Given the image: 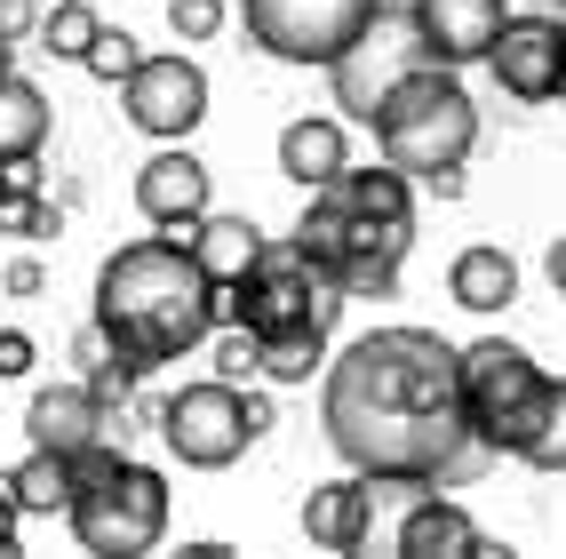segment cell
Wrapping results in <instances>:
<instances>
[{
  "label": "cell",
  "mask_w": 566,
  "mask_h": 559,
  "mask_svg": "<svg viewBox=\"0 0 566 559\" xmlns=\"http://www.w3.org/2000/svg\"><path fill=\"white\" fill-rule=\"evenodd\" d=\"M32 360H41V352H32V335L24 328H0V376H32Z\"/></svg>",
  "instance_id": "31"
},
{
  "label": "cell",
  "mask_w": 566,
  "mask_h": 559,
  "mask_svg": "<svg viewBox=\"0 0 566 559\" xmlns=\"http://www.w3.org/2000/svg\"><path fill=\"white\" fill-rule=\"evenodd\" d=\"M168 32L176 41H216L223 32V0H168Z\"/></svg>",
  "instance_id": "28"
},
{
  "label": "cell",
  "mask_w": 566,
  "mask_h": 559,
  "mask_svg": "<svg viewBox=\"0 0 566 559\" xmlns=\"http://www.w3.org/2000/svg\"><path fill=\"white\" fill-rule=\"evenodd\" d=\"M447 296H455L463 312H479V320H495V312H511L518 304V265L503 248H463L455 265H447Z\"/></svg>",
  "instance_id": "19"
},
{
  "label": "cell",
  "mask_w": 566,
  "mask_h": 559,
  "mask_svg": "<svg viewBox=\"0 0 566 559\" xmlns=\"http://www.w3.org/2000/svg\"><path fill=\"white\" fill-rule=\"evenodd\" d=\"M486 72L495 89L518 96V104H551L566 96V17H503L495 49H486Z\"/></svg>",
  "instance_id": "12"
},
{
  "label": "cell",
  "mask_w": 566,
  "mask_h": 559,
  "mask_svg": "<svg viewBox=\"0 0 566 559\" xmlns=\"http://www.w3.org/2000/svg\"><path fill=\"white\" fill-rule=\"evenodd\" d=\"M9 488H17V504H24V519H64L72 511V456H56V447H32V456L9 472Z\"/></svg>",
  "instance_id": "22"
},
{
  "label": "cell",
  "mask_w": 566,
  "mask_h": 559,
  "mask_svg": "<svg viewBox=\"0 0 566 559\" xmlns=\"http://www.w3.org/2000/svg\"><path fill=\"white\" fill-rule=\"evenodd\" d=\"M399 551L407 559H479L486 536L447 488H415V504L399 511Z\"/></svg>",
  "instance_id": "17"
},
{
  "label": "cell",
  "mask_w": 566,
  "mask_h": 559,
  "mask_svg": "<svg viewBox=\"0 0 566 559\" xmlns=\"http://www.w3.org/2000/svg\"><path fill=\"white\" fill-rule=\"evenodd\" d=\"M543 272H551V288H558V304H566V240H551V256H543Z\"/></svg>",
  "instance_id": "34"
},
{
  "label": "cell",
  "mask_w": 566,
  "mask_h": 559,
  "mask_svg": "<svg viewBox=\"0 0 566 559\" xmlns=\"http://www.w3.org/2000/svg\"><path fill=\"white\" fill-rule=\"evenodd\" d=\"M327 368V328H280L255 335V376L263 384H312Z\"/></svg>",
  "instance_id": "23"
},
{
  "label": "cell",
  "mask_w": 566,
  "mask_h": 559,
  "mask_svg": "<svg viewBox=\"0 0 566 559\" xmlns=\"http://www.w3.org/2000/svg\"><path fill=\"white\" fill-rule=\"evenodd\" d=\"M384 0H248V41L280 64H335Z\"/></svg>",
  "instance_id": "10"
},
{
  "label": "cell",
  "mask_w": 566,
  "mask_h": 559,
  "mask_svg": "<svg viewBox=\"0 0 566 559\" xmlns=\"http://www.w3.org/2000/svg\"><path fill=\"white\" fill-rule=\"evenodd\" d=\"M17 528H24V504H17V488H9V472H0V559L17 551Z\"/></svg>",
  "instance_id": "32"
},
{
  "label": "cell",
  "mask_w": 566,
  "mask_h": 559,
  "mask_svg": "<svg viewBox=\"0 0 566 559\" xmlns=\"http://www.w3.org/2000/svg\"><path fill=\"white\" fill-rule=\"evenodd\" d=\"M41 9L49 0H0V41H32V32H41Z\"/></svg>",
  "instance_id": "30"
},
{
  "label": "cell",
  "mask_w": 566,
  "mask_h": 559,
  "mask_svg": "<svg viewBox=\"0 0 566 559\" xmlns=\"http://www.w3.org/2000/svg\"><path fill=\"white\" fill-rule=\"evenodd\" d=\"M375 479L367 472H344V479H327V488H312L304 496V536H312V551H367V536H375Z\"/></svg>",
  "instance_id": "16"
},
{
  "label": "cell",
  "mask_w": 566,
  "mask_h": 559,
  "mask_svg": "<svg viewBox=\"0 0 566 559\" xmlns=\"http://www.w3.org/2000/svg\"><path fill=\"white\" fill-rule=\"evenodd\" d=\"M511 456L526 472H566V376L543 384V400H535V416H526V432H518Z\"/></svg>",
  "instance_id": "24"
},
{
  "label": "cell",
  "mask_w": 566,
  "mask_h": 559,
  "mask_svg": "<svg viewBox=\"0 0 566 559\" xmlns=\"http://www.w3.org/2000/svg\"><path fill=\"white\" fill-rule=\"evenodd\" d=\"M503 0H415V24H423V49L431 64H486V49H495L503 32Z\"/></svg>",
  "instance_id": "15"
},
{
  "label": "cell",
  "mask_w": 566,
  "mask_h": 559,
  "mask_svg": "<svg viewBox=\"0 0 566 559\" xmlns=\"http://www.w3.org/2000/svg\"><path fill=\"white\" fill-rule=\"evenodd\" d=\"M375 153H384L391 168H407L415 184H431L447 168H463L471 161V144H479V104L463 89V72L455 64H415L407 81L375 104Z\"/></svg>",
  "instance_id": "4"
},
{
  "label": "cell",
  "mask_w": 566,
  "mask_h": 559,
  "mask_svg": "<svg viewBox=\"0 0 566 559\" xmlns=\"http://www.w3.org/2000/svg\"><path fill=\"white\" fill-rule=\"evenodd\" d=\"M72 536L81 551H104V559H136L168 536V479L153 464H136L120 439H96L72 456Z\"/></svg>",
  "instance_id": "5"
},
{
  "label": "cell",
  "mask_w": 566,
  "mask_h": 559,
  "mask_svg": "<svg viewBox=\"0 0 566 559\" xmlns=\"http://www.w3.org/2000/svg\"><path fill=\"white\" fill-rule=\"evenodd\" d=\"M455 368H463L471 432L495 447V456H511L518 432H526V416H535V400H543V384H551V368L526 352V344H511V335H479V344H463Z\"/></svg>",
  "instance_id": "8"
},
{
  "label": "cell",
  "mask_w": 566,
  "mask_h": 559,
  "mask_svg": "<svg viewBox=\"0 0 566 559\" xmlns=\"http://www.w3.org/2000/svg\"><path fill=\"white\" fill-rule=\"evenodd\" d=\"M263 432H272V400L248 392V384H223V376L184 384V392L160 400V439L192 472H232Z\"/></svg>",
  "instance_id": "7"
},
{
  "label": "cell",
  "mask_w": 566,
  "mask_h": 559,
  "mask_svg": "<svg viewBox=\"0 0 566 559\" xmlns=\"http://www.w3.org/2000/svg\"><path fill=\"white\" fill-rule=\"evenodd\" d=\"M0 288H9V296H41V288H49V272L32 265V256H17V265L0 272Z\"/></svg>",
  "instance_id": "33"
},
{
  "label": "cell",
  "mask_w": 566,
  "mask_h": 559,
  "mask_svg": "<svg viewBox=\"0 0 566 559\" xmlns=\"http://www.w3.org/2000/svg\"><path fill=\"white\" fill-rule=\"evenodd\" d=\"M136 56H144V49H136V32H128V24H96V41H88L81 72H96L104 89H120L128 72H136Z\"/></svg>",
  "instance_id": "26"
},
{
  "label": "cell",
  "mask_w": 566,
  "mask_h": 559,
  "mask_svg": "<svg viewBox=\"0 0 566 559\" xmlns=\"http://www.w3.org/2000/svg\"><path fill=\"white\" fill-rule=\"evenodd\" d=\"M263 240H272V232H255L248 216H216V208L192 224V232H184V248L200 256V272H208L216 288H232V280L255 265V256H263Z\"/></svg>",
  "instance_id": "20"
},
{
  "label": "cell",
  "mask_w": 566,
  "mask_h": 559,
  "mask_svg": "<svg viewBox=\"0 0 566 559\" xmlns=\"http://www.w3.org/2000/svg\"><path fill=\"white\" fill-rule=\"evenodd\" d=\"M9 64H17V41H0V72H9Z\"/></svg>",
  "instance_id": "35"
},
{
  "label": "cell",
  "mask_w": 566,
  "mask_h": 559,
  "mask_svg": "<svg viewBox=\"0 0 566 559\" xmlns=\"http://www.w3.org/2000/svg\"><path fill=\"white\" fill-rule=\"evenodd\" d=\"M0 193H9V184H0Z\"/></svg>",
  "instance_id": "37"
},
{
  "label": "cell",
  "mask_w": 566,
  "mask_h": 559,
  "mask_svg": "<svg viewBox=\"0 0 566 559\" xmlns=\"http://www.w3.org/2000/svg\"><path fill=\"white\" fill-rule=\"evenodd\" d=\"M415 64H431L423 49V24H415V9H375L359 24V41L327 64L335 81V104H344V121H375V104H384Z\"/></svg>",
  "instance_id": "9"
},
{
  "label": "cell",
  "mask_w": 566,
  "mask_h": 559,
  "mask_svg": "<svg viewBox=\"0 0 566 559\" xmlns=\"http://www.w3.org/2000/svg\"><path fill=\"white\" fill-rule=\"evenodd\" d=\"M56 200L41 193V184H32V193H0V232H17V240H49L56 232Z\"/></svg>",
  "instance_id": "27"
},
{
  "label": "cell",
  "mask_w": 566,
  "mask_h": 559,
  "mask_svg": "<svg viewBox=\"0 0 566 559\" xmlns=\"http://www.w3.org/2000/svg\"><path fill=\"white\" fill-rule=\"evenodd\" d=\"M41 144H49V96L9 64L0 72V161H24V153L41 161Z\"/></svg>",
  "instance_id": "21"
},
{
  "label": "cell",
  "mask_w": 566,
  "mask_h": 559,
  "mask_svg": "<svg viewBox=\"0 0 566 559\" xmlns=\"http://www.w3.org/2000/svg\"><path fill=\"white\" fill-rule=\"evenodd\" d=\"M88 320L104 328L112 360H128L136 376H153V368L184 360L216 344V280L200 272V256L184 248L176 232H153V240H128L112 248L96 265V304Z\"/></svg>",
  "instance_id": "2"
},
{
  "label": "cell",
  "mask_w": 566,
  "mask_h": 559,
  "mask_svg": "<svg viewBox=\"0 0 566 559\" xmlns=\"http://www.w3.org/2000/svg\"><path fill=\"white\" fill-rule=\"evenodd\" d=\"M551 9H558V17H566V0H551Z\"/></svg>",
  "instance_id": "36"
},
{
  "label": "cell",
  "mask_w": 566,
  "mask_h": 559,
  "mask_svg": "<svg viewBox=\"0 0 566 559\" xmlns=\"http://www.w3.org/2000/svg\"><path fill=\"white\" fill-rule=\"evenodd\" d=\"M136 208H144V224H160V232H192V224L216 208V176H208V161L192 153V144H160L153 161L136 168Z\"/></svg>",
  "instance_id": "13"
},
{
  "label": "cell",
  "mask_w": 566,
  "mask_h": 559,
  "mask_svg": "<svg viewBox=\"0 0 566 559\" xmlns=\"http://www.w3.org/2000/svg\"><path fill=\"white\" fill-rule=\"evenodd\" d=\"M344 168H352V136H344V121H312V112H304V121L280 128V176H287V184H304V193H312V184L344 176Z\"/></svg>",
  "instance_id": "18"
},
{
  "label": "cell",
  "mask_w": 566,
  "mask_h": 559,
  "mask_svg": "<svg viewBox=\"0 0 566 559\" xmlns=\"http://www.w3.org/2000/svg\"><path fill=\"white\" fill-rule=\"evenodd\" d=\"M352 296L335 288L319 265H312V248L304 240H263V256L232 280V288H216V320L223 328H248V335H280V328H327L344 320Z\"/></svg>",
  "instance_id": "6"
},
{
  "label": "cell",
  "mask_w": 566,
  "mask_h": 559,
  "mask_svg": "<svg viewBox=\"0 0 566 559\" xmlns=\"http://www.w3.org/2000/svg\"><path fill=\"white\" fill-rule=\"evenodd\" d=\"M295 240L344 296H399L407 248H415V176L407 168H344L312 184Z\"/></svg>",
  "instance_id": "3"
},
{
  "label": "cell",
  "mask_w": 566,
  "mask_h": 559,
  "mask_svg": "<svg viewBox=\"0 0 566 559\" xmlns=\"http://www.w3.org/2000/svg\"><path fill=\"white\" fill-rule=\"evenodd\" d=\"M216 376L223 384H248L255 376V335L248 328H216Z\"/></svg>",
  "instance_id": "29"
},
{
  "label": "cell",
  "mask_w": 566,
  "mask_h": 559,
  "mask_svg": "<svg viewBox=\"0 0 566 559\" xmlns=\"http://www.w3.org/2000/svg\"><path fill=\"white\" fill-rule=\"evenodd\" d=\"M120 112H128V128L160 136V144H184V136L208 121V72L184 56V49L136 56V72L120 81Z\"/></svg>",
  "instance_id": "11"
},
{
  "label": "cell",
  "mask_w": 566,
  "mask_h": 559,
  "mask_svg": "<svg viewBox=\"0 0 566 559\" xmlns=\"http://www.w3.org/2000/svg\"><path fill=\"white\" fill-rule=\"evenodd\" d=\"M96 9H88V0H49V9H41V32H32V41H41L56 64H81L88 56V41H96Z\"/></svg>",
  "instance_id": "25"
},
{
  "label": "cell",
  "mask_w": 566,
  "mask_h": 559,
  "mask_svg": "<svg viewBox=\"0 0 566 559\" xmlns=\"http://www.w3.org/2000/svg\"><path fill=\"white\" fill-rule=\"evenodd\" d=\"M455 352L431 328H367L344 344L319 384L327 447L384 488H471L503 456L471 432Z\"/></svg>",
  "instance_id": "1"
},
{
  "label": "cell",
  "mask_w": 566,
  "mask_h": 559,
  "mask_svg": "<svg viewBox=\"0 0 566 559\" xmlns=\"http://www.w3.org/2000/svg\"><path fill=\"white\" fill-rule=\"evenodd\" d=\"M24 439L32 447H56V456H81L96 439H120V416L88 392V384H41L24 407Z\"/></svg>",
  "instance_id": "14"
}]
</instances>
